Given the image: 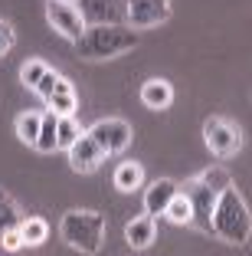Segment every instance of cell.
Instances as JSON below:
<instances>
[{
    "label": "cell",
    "instance_id": "e0dca14e",
    "mask_svg": "<svg viewBox=\"0 0 252 256\" xmlns=\"http://www.w3.org/2000/svg\"><path fill=\"white\" fill-rule=\"evenodd\" d=\"M82 132H85V128L75 122V115H59V125H56V144L69 151V148L75 144V138L82 135Z\"/></svg>",
    "mask_w": 252,
    "mask_h": 256
},
{
    "label": "cell",
    "instance_id": "4fadbf2b",
    "mask_svg": "<svg viewBox=\"0 0 252 256\" xmlns=\"http://www.w3.org/2000/svg\"><path fill=\"white\" fill-rule=\"evenodd\" d=\"M46 106H49V112H56V115H75V89H72V82H69L66 76H59V82L52 86Z\"/></svg>",
    "mask_w": 252,
    "mask_h": 256
},
{
    "label": "cell",
    "instance_id": "277c9868",
    "mask_svg": "<svg viewBox=\"0 0 252 256\" xmlns=\"http://www.w3.org/2000/svg\"><path fill=\"white\" fill-rule=\"evenodd\" d=\"M180 194H187V200L193 207L190 226H197L200 234H213V210H216V200H220L223 190H216L203 174H197L187 184H180Z\"/></svg>",
    "mask_w": 252,
    "mask_h": 256
},
{
    "label": "cell",
    "instance_id": "ac0fdd59",
    "mask_svg": "<svg viewBox=\"0 0 252 256\" xmlns=\"http://www.w3.org/2000/svg\"><path fill=\"white\" fill-rule=\"evenodd\" d=\"M20 234H23V246H39L46 240V234H49V226H46L43 217H23Z\"/></svg>",
    "mask_w": 252,
    "mask_h": 256
},
{
    "label": "cell",
    "instance_id": "ba28073f",
    "mask_svg": "<svg viewBox=\"0 0 252 256\" xmlns=\"http://www.w3.org/2000/svg\"><path fill=\"white\" fill-rule=\"evenodd\" d=\"M125 16L131 30H148V26L171 20V0H128Z\"/></svg>",
    "mask_w": 252,
    "mask_h": 256
},
{
    "label": "cell",
    "instance_id": "8fae6325",
    "mask_svg": "<svg viewBox=\"0 0 252 256\" xmlns=\"http://www.w3.org/2000/svg\"><path fill=\"white\" fill-rule=\"evenodd\" d=\"M154 236H157V217H151V214H141L125 226V240L134 250H148L154 243Z\"/></svg>",
    "mask_w": 252,
    "mask_h": 256
},
{
    "label": "cell",
    "instance_id": "5b68a950",
    "mask_svg": "<svg viewBox=\"0 0 252 256\" xmlns=\"http://www.w3.org/2000/svg\"><path fill=\"white\" fill-rule=\"evenodd\" d=\"M203 138H207V148L216 158H233L243 148V128L233 125L230 118H220V115L203 122Z\"/></svg>",
    "mask_w": 252,
    "mask_h": 256
},
{
    "label": "cell",
    "instance_id": "44dd1931",
    "mask_svg": "<svg viewBox=\"0 0 252 256\" xmlns=\"http://www.w3.org/2000/svg\"><path fill=\"white\" fill-rule=\"evenodd\" d=\"M20 224H23L20 207H16V204L10 200L3 190H0V234H3V230H10V226H20Z\"/></svg>",
    "mask_w": 252,
    "mask_h": 256
},
{
    "label": "cell",
    "instance_id": "8992f818",
    "mask_svg": "<svg viewBox=\"0 0 252 256\" xmlns=\"http://www.w3.org/2000/svg\"><path fill=\"white\" fill-rule=\"evenodd\" d=\"M89 135L95 138V144L105 151V158H108V154H121V151L131 144L134 132L125 118H98L95 125L89 128Z\"/></svg>",
    "mask_w": 252,
    "mask_h": 256
},
{
    "label": "cell",
    "instance_id": "9c48e42d",
    "mask_svg": "<svg viewBox=\"0 0 252 256\" xmlns=\"http://www.w3.org/2000/svg\"><path fill=\"white\" fill-rule=\"evenodd\" d=\"M102 161H105V151L95 144V138H92L89 132H82V135L75 138V144L69 148V164H72V171L92 174Z\"/></svg>",
    "mask_w": 252,
    "mask_h": 256
},
{
    "label": "cell",
    "instance_id": "3957f363",
    "mask_svg": "<svg viewBox=\"0 0 252 256\" xmlns=\"http://www.w3.org/2000/svg\"><path fill=\"white\" fill-rule=\"evenodd\" d=\"M59 236L79 253H98L105 243V214L98 210H69L59 220Z\"/></svg>",
    "mask_w": 252,
    "mask_h": 256
},
{
    "label": "cell",
    "instance_id": "d4e9b609",
    "mask_svg": "<svg viewBox=\"0 0 252 256\" xmlns=\"http://www.w3.org/2000/svg\"><path fill=\"white\" fill-rule=\"evenodd\" d=\"M13 43H16V33H13V26H10L7 20H0V60L13 50Z\"/></svg>",
    "mask_w": 252,
    "mask_h": 256
},
{
    "label": "cell",
    "instance_id": "ffe728a7",
    "mask_svg": "<svg viewBox=\"0 0 252 256\" xmlns=\"http://www.w3.org/2000/svg\"><path fill=\"white\" fill-rule=\"evenodd\" d=\"M164 217L171 220V224H177V226H190L193 207H190V200H187V194H180V188H177V197L171 200V207H167V214H164Z\"/></svg>",
    "mask_w": 252,
    "mask_h": 256
},
{
    "label": "cell",
    "instance_id": "603a6c76",
    "mask_svg": "<svg viewBox=\"0 0 252 256\" xmlns=\"http://www.w3.org/2000/svg\"><path fill=\"white\" fill-rule=\"evenodd\" d=\"M0 246L7 250V253L23 250V234H20V226H10V230H3V234H0Z\"/></svg>",
    "mask_w": 252,
    "mask_h": 256
},
{
    "label": "cell",
    "instance_id": "d6986e66",
    "mask_svg": "<svg viewBox=\"0 0 252 256\" xmlns=\"http://www.w3.org/2000/svg\"><path fill=\"white\" fill-rule=\"evenodd\" d=\"M39 122H43V112H23L20 118H16V138H20L23 144H36Z\"/></svg>",
    "mask_w": 252,
    "mask_h": 256
},
{
    "label": "cell",
    "instance_id": "484cf974",
    "mask_svg": "<svg viewBox=\"0 0 252 256\" xmlns=\"http://www.w3.org/2000/svg\"><path fill=\"white\" fill-rule=\"evenodd\" d=\"M62 4H75V0H62Z\"/></svg>",
    "mask_w": 252,
    "mask_h": 256
},
{
    "label": "cell",
    "instance_id": "7a4b0ae2",
    "mask_svg": "<svg viewBox=\"0 0 252 256\" xmlns=\"http://www.w3.org/2000/svg\"><path fill=\"white\" fill-rule=\"evenodd\" d=\"M249 234H252L249 207H246L243 194H239V190L230 184V188L220 194V200H216V210H213V236L243 246V243L249 240Z\"/></svg>",
    "mask_w": 252,
    "mask_h": 256
},
{
    "label": "cell",
    "instance_id": "52a82bcc",
    "mask_svg": "<svg viewBox=\"0 0 252 256\" xmlns=\"http://www.w3.org/2000/svg\"><path fill=\"white\" fill-rule=\"evenodd\" d=\"M46 20H49V26L59 33V36H66L69 43H75V40L85 33V20H82V14H79L75 4L49 0V4H46Z\"/></svg>",
    "mask_w": 252,
    "mask_h": 256
},
{
    "label": "cell",
    "instance_id": "30bf717a",
    "mask_svg": "<svg viewBox=\"0 0 252 256\" xmlns=\"http://www.w3.org/2000/svg\"><path fill=\"white\" fill-rule=\"evenodd\" d=\"M177 188H180V184H174L171 178H161V181H154V184L148 188V194H144V214H151V217H157V214H167L171 200L177 197Z\"/></svg>",
    "mask_w": 252,
    "mask_h": 256
},
{
    "label": "cell",
    "instance_id": "9a60e30c",
    "mask_svg": "<svg viewBox=\"0 0 252 256\" xmlns=\"http://www.w3.org/2000/svg\"><path fill=\"white\" fill-rule=\"evenodd\" d=\"M115 188L125 190V194H134V190L144 184V168L138 164V161H121L118 168H115Z\"/></svg>",
    "mask_w": 252,
    "mask_h": 256
},
{
    "label": "cell",
    "instance_id": "cb8c5ba5",
    "mask_svg": "<svg viewBox=\"0 0 252 256\" xmlns=\"http://www.w3.org/2000/svg\"><path fill=\"white\" fill-rule=\"evenodd\" d=\"M56 82H59V72H56V69H46V76H43V79H39V82H36V89H33V92H36V96L39 98H43V102H46V98H49V92H52V86H56Z\"/></svg>",
    "mask_w": 252,
    "mask_h": 256
},
{
    "label": "cell",
    "instance_id": "7402d4cb",
    "mask_svg": "<svg viewBox=\"0 0 252 256\" xmlns=\"http://www.w3.org/2000/svg\"><path fill=\"white\" fill-rule=\"evenodd\" d=\"M46 69H49V66H46L43 60H26L23 69H20V82L26 86V89H36V82L46 76Z\"/></svg>",
    "mask_w": 252,
    "mask_h": 256
},
{
    "label": "cell",
    "instance_id": "7c38bea8",
    "mask_svg": "<svg viewBox=\"0 0 252 256\" xmlns=\"http://www.w3.org/2000/svg\"><path fill=\"white\" fill-rule=\"evenodd\" d=\"M141 102L154 112H164V108L174 102V86L167 79H148L141 86Z\"/></svg>",
    "mask_w": 252,
    "mask_h": 256
},
{
    "label": "cell",
    "instance_id": "2e32d148",
    "mask_svg": "<svg viewBox=\"0 0 252 256\" xmlns=\"http://www.w3.org/2000/svg\"><path fill=\"white\" fill-rule=\"evenodd\" d=\"M56 125H59V115H56V112H43L39 135H36V144H33V148L43 151V154H52V151L59 148V144H56Z\"/></svg>",
    "mask_w": 252,
    "mask_h": 256
},
{
    "label": "cell",
    "instance_id": "5bb4252c",
    "mask_svg": "<svg viewBox=\"0 0 252 256\" xmlns=\"http://www.w3.org/2000/svg\"><path fill=\"white\" fill-rule=\"evenodd\" d=\"M82 7H79V14H82V20H85V26L89 23H115V14H118V0H79Z\"/></svg>",
    "mask_w": 252,
    "mask_h": 256
},
{
    "label": "cell",
    "instance_id": "6da1fadb",
    "mask_svg": "<svg viewBox=\"0 0 252 256\" xmlns=\"http://www.w3.org/2000/svg\"><path fill=\"white\" fill-rule=\"evenodd\" d=\"M138 40L141 36L131 26H121V23H92L75 40V53L82 60H115V56L134 50Z\"/></svg>",
    "mask_w": 252,
    "mask_h": 256
}]
</instances>
